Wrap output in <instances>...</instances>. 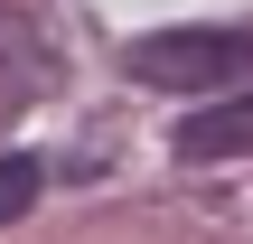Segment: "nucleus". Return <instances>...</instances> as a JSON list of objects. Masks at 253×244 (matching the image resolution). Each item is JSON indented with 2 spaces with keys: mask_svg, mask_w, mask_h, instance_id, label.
Returning a JSON list of instances; mask_svg holds the SVG:
<instances>
[{
  "mask_svg": "<svg viewBox=\"0 0 253 244\" xmlns=\"http://www.w3.org/2000/svg\"><path fill=\"white\" fill-rule=\"evenodd\" d=\"M38 179H47V169H38V160H28V150H0V226H9V216H28V207H38Z\"/></svg>",
  "mask_w": 253,
  "mask_h": 244,
  "instance_id": "obj_4",
  "label": "nucleus"
},
{
  "mask_svg": "<svg viewBox=\"0 0 253 244\" xmlns=\"http://www.w3.org/2000/svg\"><path fill=\"white\" fill-rule=\"evenodd\" d=\"M244 150H253V94H225V103H207V113L178 122V160H188V169H207V160H244Z\"/></svg>",
  "mask_w": 253,
  "mask_h": 244,
  "instance_id": "obj_2",
  "label": "nucleus"
},
{
  "mask_svg": "<svg viewBox=\"0 0 253 244\" xmlns=\"http://www.w3.org/2000/svg\"><path fill=\"white\" fill-rule=\"evenodd\" d=\"M38 75H47L38 28H28L19 9H0V113H9V103H28V94H38Z\"/></svg>",
  "mask_w": 253,
  "mask_h": 244,
  "instance_id": "obj_3",
  "label": "nucleus"
},
{
  "mask_svg": "<svg viewBox=\"0 0 253 244\" xmlns=\"http://www.w3.org/2000/svg\"><path fill=\"white\" fill-rule=\"evenodd\" d=\"M122 66L160 94H225L235 75H253V28H150L122 47Z\"/></svg>",
  "mask_w": 253,
  "mask_h": 244,
  "instance_id": "obj_1",
  "label": "nucleus"
}]
</instances>
